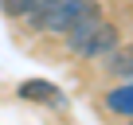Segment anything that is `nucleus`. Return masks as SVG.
I'll return each mask as SVG.
<instances>
[{"mask_svg":"<svg viewBox=\"0 0 133 125\" xmlns=\"http://www.w3.org/2000/svg\"><path fill=\"white\" fill-rule=\"evenodd\" d=\"M86 16H98V4H94V0H43L28 20L39 31H63L66 35V31H71L78 20H86Z\"/></svg>","mask_w":133,"mask_h":125,"instance_id":"1","label":"nucleus"},{"mask_svg":"<svg viewBox=\"0 0 133 125\" xmlns=\"http://www.w3.org/2000/svg\"><path fill=\"white\" fill-rule=\"evenodd\" d=\"M66 43H71L75 55L94 59V55H106V51L117 47V27L110 20H102V16H86V20H78L71 31H66Z\"/></svg>","mask_w":133,"mask_h":125,"instance_id":"2","label":"nucleus"},{"mask_svg":"<svg viewBox=\"0 0 133 125\" xmlns=\"http://www.w3.org/2000/svg\"><path fill=\"white\" fill-rule=\"evenodd\" d=\"M106 109L133 117V82H121L117 90H110V94H106Z\"/></svg>","mask_w":133,"mask_h":125,"instance_id":"3","label":"nucleus"},{"mask_svg":"<svg viewBox=\"0 0 133 125\" xmlns=\"http://www.w3.org/2000/svg\"><path fill=\"white\" fill-rule=\"evenodd\" d=\"M20 94H24V98H31V102H59V90H55L51 82H43V78L24 82V86H20Z\"/></svg>","mask_w":133,"mask_h":125,"instance_id":"4","label":"nucleus"},{"mask_svg":"<svg viewBox=\"0 0 133 125\" xmlns=\"http://www.w3.org/2000/svg\"><path fill=\"white\" fill-rule=\"evenodd\" d=\"M39 4H43V0H0V8H4L8 16H16V20H28Z\"/></svg>","mask_w":133,"mask_h":125,"instance_id":"5","label":"nucleus"},{"mask_svg":"<svg viewBox=\"0 0 133 125\" xmlns=\"http://www.w3.org/2000/svg\"><path fill=\"white\" fill-rule=\"evenodd\" d=\"M110 71L114 74H133V47H121V51H114V59H110Z\"/></svg>","mask_w":133,"mask_h":125,"instance_id":"6","label":"nucleus"}]
</instances>
